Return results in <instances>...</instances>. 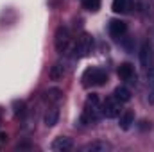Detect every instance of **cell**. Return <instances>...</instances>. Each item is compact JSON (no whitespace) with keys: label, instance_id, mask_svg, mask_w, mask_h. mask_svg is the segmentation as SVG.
Wrapping results in <instances>:
<instances>
[{"label":"cell","instance_id":"obj_17","mask_svg":"<svg viewBox=\"0 0 154 152\" xmlns=\"http://www.w3.org/2000/svg\"><path fill=\"white\" fill-rule=\"evenodd\" d=\"M113 97L118 99L120 102H129L131 100V91L127 88H124V86H118L115 90V93H113Z\"/></svg>","mask_w":154,"mask_h":152},{"label":"cell","instance_id":"obj_11","mask_svg":"<svg viewBox=\"0 0 154 152\" xmlns=\"http://www.w3.org/2000/svg\"><path fill=\"white\" fill-rule=\"evenodd\" d=\"M118 77L124 79V81L134 82V81H133V79H136V75H134V66H133L131 63H122V65L118 66Z\"/></svg>","mask_w":154,"mask_h":152},{"label":"cell","instance_id":"obj_15","mask_svg":"<svg viewBox=\"0 0 154 152\" xmlns=\"http://www.w3.org/2000/svg\"><path fill=\"white\" fill-rule=\"evenodd\" d=\"M147 100L154 104V68L147 70Z\"/></svg>","mask_w":154,"mask_h":152},{"label":"cell","instance_id":"obj_22","mask_svg":"<svg viewBox=\"0 0 154 152\" xmlns=\"http://www.w3.org/2000/svg\"><path fill=\"white\" fill-rule=\"evenodd\" d=\"M2 114H4V113H2V109H0V120H2Z\"/></svg>","mask_w":154,"mask_h":152},{"label":"cell","instance_id":"obj_21","mask_svg":"<svg viewBox=\"0 0 154 152\" xmlns=\"http://www.w3.org/2000/svg\"><path fill=\"white\" fill-rule=\"evenodd\" d=\"M7 141V134L5 132H0V143H5Z\"/></svg>","mask_w":154,"mask_h":152},{"label":"cell","instance_id":"obj_19","mask_svg":"<svg viewBox=\"0 0 154 152\" xmlns=\"http://www.w3.org/2000/svg\"><path fill=\"white\" fill-rule=\"evenodd\" d=\"M82 5H84L88 11L95 13V11H99V7H100V0H82Z\"/></svg>","mask_w":154,"mask_h":152},{"label":"cell","instance_id":"obj_13","mask_svg":"<svg viewBox=\"0 0 154 152\" xmlns=\"http://www.w3.org/2000/svg\"><path fill=\"white\" fill-rule=\"evenodd\" d=\"M57 120H59V109H57L56 106L50 108V109H47V113L43 116V122H45L47 127H54V125L57 123Z\"/></svg>","mask_w":154,"mask_h":152},{"label":"cell","instance_id":"obj_2","mask_svg":"<svg viewBox=\"0 0 154 152\" xmlns=\"http://www.w3.org/2000/svg\"><path fill=\"white\" fill-rule=\"evenodd\" d=\"M108 81V74L102 68L91 66L88 70H84L82 74V86L84 88H93V86H104Z\"/></svg>","mask_w":154,"mask_h":152},{"label":"cell","instance_id":"obj_4","mask_svg":"<svg viewBox=\"0 0 154 152\" xmlns=\"http://www.w3.org/2000/svg\"><path fill=\"white\" fill-rule=\"evenodd\" d=\"M138 56H140V65H142V68L151 70L154 66V50H152V45H151L149 41H143V43H142Z\"/></svg>","mask_w":154,"mask_h":152},{"label":"cell","instance_id":"obj_20","mask_svg":"<svg viewBox=\"0 0 154 152\" xmlns=\"http://www.w3.org/2000/svg\"><path fill=\"white\" fill-rule=\"evenodd\" d=\"M14 114L23 116L25 114V102H14Z\"/></svg>","mask_w":154,"mask_h":152},{"label":"cell","instance_id":"obj_7","mask_svg":"<svg viewBox=\"0 0 154 152\" xmlns=\"http://www.w3.org/2000/svg\"><path fill=\"white\" fill-rule=\"evenodd\" d=\"M109 34L113 36L115 39H120L125 32H127V23L125 22H122V20H118V18H113L111 22H109Z\"/></svg>","mask_w":154,"mask_h":152},{"label":"cell","instance_id":"obj_18","mask_svg":"<svg viewBox=\"0 0 154 152\" xmlns=\"http://www.w3.org/2000/svg\"><path fill=\"white\" fill-rule=\"evenodd\" d=\"M45 95H47V100H48V102H54V104H57V102L63 99V91H61L59 88H50Z\"/></svg>","mask_w":154,"mask_h":152},{"label":"cell","instance_id":"obj_9","mask_svg":"<svg viewBox=\"0 0 154 152\" xmlns=\"http://www.w3.org/2000/svg\"><path fill=\"white\" fill-rule=\"evenodd\" d=\"M113 149L111 147V143H108V141H91V143H86L81 150L82 152H109Z\"/></svg>","mask_w":154,"mask_h":152},{"label":"cell","instance_id":"obj_16","mask_svg":"<svg viewBox=\"0 0 154 152\" xmlns=\"http://www.w3.org/2000/svg\"><path fill=\"white\" fill-rule=\"evenodd\" d=\"M48 77H50L52 81H61V79L65 77V65H61V63L52 65V66H50V72H48Z\"/></svg>","mask_w":154,"mask_h":152},{"label":"cell","instance_id":"obj_3","mask_svg":"<svg viewBox=\"0 0 154 152\" xmlns=\"http://www.w3.org/2000/svg\"><path fill=\"white\" fill-rule=\"evenodd\" d=\"M91 48H93V39L90 34H82L81 38L77 39V43L74 45V57L81 59V57H86L91 54Z\"/></svg>","mask_w":154,"mask_h":152},{"label":"cell","instance_id":"obj_8","mask_svg":"<svg viewBox=\"0 0 154 152\" xmlns=\"http://www.w3.org/2000/svg\"><path fill=\"white\" fill-rule=\"evenodd\" d=\"M72 147H74V141L68 136H59V138H56L52 141V150L54 152H66V150H70Z\"/></svg>","mask_w":154,"mask_h":152},{"label":"cell","instance_id":"obj_5","mask_svg":"<svg viewBox=\"0 0 154 152\" xmlns=\"http://www.w3.org/2000/svg\"><path fill=\"white\" fill-rule=\"evenodd\" d=\"M122 113V102L118 99H106V102L102 104V114L106 118H116Z\"/></svg>","mask_w":154,"mask_h":152},{"label":"cell","instance_id":"obj_6","mask_svg":"<svg viewBox=\"0 0 154 152\" xmlns=\"http://www.w3.org/2000/svg\"><path fill=\"white\" fill-rule=\"evenodd\" d=\"M54 45H56V50H57V52H61V54L68 48V45H70V32H68V29H66V27H59V29L56 31Z\"/></svg>","mask_w":154,"mask_h":152},{"label":"cell","instance_id":"obj_14","mask_svg":"<svg viewBox=\"0 0 154 152\" xmlns=\"http://www.w3.org/2000/svg\"><path fill=\"white\" fill-rule=\"evenodd\" d=\"M134 0H113V11L118 14H124V13H129V9L133 7Z\"/></svg>","mask_w":154,"mask_h":152},{"label":"cell","instance_id":"obj_12","mask_svg":"<svg viewBox=\"0 0 154 152\" xmlns=\"http://www.w3.org/2000/svg\"><path fill=\"white\" fill-rule=\"evenodd\" d=\"M134 123V113L131 111V109H125L124 113L120 114V129L122 131H127V129H131V125Z\"/></svg>","mask_w":154,"mask_h":152},{"label":"cell","instance_id":"obj_1","mask_svg":"<svg viewBox=\"0 0 154 152\" xmlns=\"http://www.w3.org/2000/svg\"><path fill=\"white\" fill-rule=\"evenodd\" d=\"M102 116V104L99 100V95H90L84 102V109L81 114V123L82 125H90V123H95L99 122V118Z\"/></svg>","mask_w":154,"mask_h":152},{"label":"cell","instance_id":"obj_10","mask_svg":"<svg viewBox=\"0 0 154 152\" xmlns=\"http://www.w3.org/2000/svg\"><path fill=\"white\" fill-rule=\"evenodd\" d=\"M136 9L142 16L152 18L154 16V0H136Z\"/></svg>","mask_w":154,"mask_h":152}]
</instances>
